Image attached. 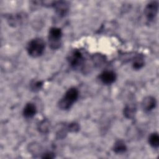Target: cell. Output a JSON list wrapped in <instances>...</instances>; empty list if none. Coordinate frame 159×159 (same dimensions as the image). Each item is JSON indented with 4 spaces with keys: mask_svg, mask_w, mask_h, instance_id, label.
<instances>
[{
    "mask_svg": "<svg viewBox=\"0 0 159 159\" xmlns=\"http://www.w3.org/2000/svg\"><path fill=\"white\" fill-rule=\"evenodd\" d=\"M54 157H55V155H53V153H51V152L46 153L42 157L43 158H53Z\"/></svg>",
    "mask_w": 159,
    "mask_h": 159,
    "instance_id": "cell-18",
    "label": "cell"
},
{
    "mask_svg": "<svg viewBox=\"0 0 159 159\" xmlns=\"http://www.w3.org/2000/svg\"><path fill=\"white\" fill-rule=\"evenodd\" d=\"M144 65V61L143 60L142 57H136L134 61H133V63H132V66L133 68L135 70H139Z\"/></svg>",
    "mask_w": 159,
    "mask_h": 159,
    "instance_id": "cell-14",
    "label": "cell"
},
{
    "mask_svg": "<svg viewBox=\"0 0 159 159\" xmlns=\"http://www.w3.org/2000/svg\"><path fill=\"white\" fill-rule=\"evenodd\" d=\"M135 108L134 106L130 105L127 106L124 110V114L125 116L129 119L133 117L135 115Z\"/></svg>",
    "mask_w": 159,
    "mask_h": 159,
    "instance_id": "cell-13",
    "label": "cell"
},
{
    "mask_svg": "<svg viewBox=\"0 0 159 159\" xmlns=\"http://www.w3.org/2000/svg\"><path fill=\"white\" fill-rule=\"evenodd\" d=\"M43 83L41 81H34L30 84V88L32 91H37L42 87Z\"/></svg>",
    "mask_w": 159,
    "mask_h": 159,
    "instance_id": "cell-15",
    "label": "cell"
},
{
    "mask_svg": "<svg viewBox=\"0 0 159 159\" xmlns=\"http://www.w3.org/2000/svg\"><path fill=\"white\" fill-rule=\"evenodd\" d=\"M37 112L36 106L31 102L27 103L23 109V115L26 118H31L34 117Z\"/></svg>",
    "mask_w": 159,
    "mask_h": 159,
    "instance_id": "cell-10",
    "label": "cell"
},
{
    "mask_svg": "<svg viewBox=\"0 0 159 159\" xmlns=\"http://www.w3.org/2000/svg\"><path fill=\"white\" fill-rule=\"evenodd\" d=\"M26 19V16L25 14L19 13L15 15L10 16L8 18V22L11 25L16 27L22 24L24 20Z\"/></svg>",
    "mask_w": 159,
    "mask_h": 159,
    "instance_id": "cell-8",
    "label": "cell"
},
{
    "mask_svg": "<svg viewBox=\"0 0 159 159\" xmlns=\"http://www.w3.org/2000/svg\"><path fill=\"white\" fill-rule=\"evenodd\" d=\"M67 129L70 132H76L79 130V126L76 123H71L70 124H69Z\"/></svg>",
    "mask_w": 159,
    "mask_h": 159,
    "instance_id": "cell-17",
    "label": "cell"
},
{
    "mask_svg": "<svg viewBox=\"0 0 159 159\" xmlns=\"http://www.w3.org/2000/svg\"><path fill=\"white\" fill-rule=\"evenodd\" d=\"M99 78L103 83L110 84L115 81L116 79V75L112 71L106 70L101 73Z\"/></svg>",
    "mask_w": 159,
    "mask_h": 159,
    "instance_id": "cell-7",
    "label": "cell"
},
{
    "mask_svg": "<svg viewBox=\"0 0 159 159\" xmlns=\"http://www.w3.org/2000/svg\"><path fill=\"white\" fill-rule=\"evenodd\" d=\"M113 150L117 153H121L127 150V147L122 140H118L115 143Z\"/></svg>",
    "mask_w": 159,
    "mask_h": 159,
    "instance_id": "cell-11",
    "label": "cell"
},
{
    "mask_svg": "<svg viewBox=\"0 0 159 159\" xmlns=\"http://www.w3.org/2000/svg\"><path fill=\"white\" fill-rule=\"evenodd\" d=\"M148 142L152 147L158 148L159 146V135L158 133L152 134L148 138Z\"/></svg>",
    "mask_w": 159,
    "mask_h": 159,
    "instance_id": "cell-12",
    "label": "cell"
},
{
    "mask_svg": "<svg viewBox=\"0 0 159 159\" xmlns=\"http://www.w3.org/2000/svg\"><path fill=\"white\" fill-rule=\"evenodd\" d=\"M157 104V101L155 98L152 96H147L142 101V106L144 111H150L153 109Z\"/></svg>",
    "mask_w": 159,
    "mask_h": 159,
    "instance_id": "cell-9",
    "label": "cell"
},
{
    "mask_svg": "<svg viewBox=\"0 0 159 159\" xmlns=\"http://www.w3.org/2000/svg\"><path fill=\"white\" fill-rule=\"evenodd\" d=\"M79 92L76 88H70L59 101L58 107L63 110L70 109L73 104L77 100Z\"/></svg>",
    "mask_w": 159,
    "mask_h": 159,
    "instance_id": "cell-1",
    "label": "cell"
},
{
    "mask_svg": "<svg viewBox=\"0 0 159 159\" xmlns=\"http://www.w3.org/2000/svg\"><path fill=\"white\" fill-rule=\"evenodd\" d=\"M158 9V2L157 1H152L145 7L144 13L148 20L152 21L157 16Z\"/></svg>",
    "mask_w": 159,
    "mask_h": 159,
    "instance_id": "cell-5",
    "label": "cell"
},
{
    "mask_svg": "<svg viewBox=\"0 0 159 159\" xmlns=\"http://www.w3.org/2000/svg\"><path fill=\"white\" fill-rule=\"evenodd\" d=\"M68 61L71 66L74 68L80 67L84 61V57L79 50L73 51L68 57Z\"/></svg>",
    "mask_w": 159,
    "mask_h": 159,
    "instance_id": "cell-4",
    "label": "cell"
},
{
    "mask_svg": "<svg viewBox=\"0 0 159 159\" xmlns=\"http://www.w3.org/2000/svg\"><path fill=\"white\" fill-rule=\"evenodd\" d=\"M52 6H53L56 12L60 17L65 16L67 14L69 9L68 4L66 1H53Z\"/></svg>",
    "mask_w": 159,
    "mask_h": 159,
    "instance_id": "cell-6",
    "label": "cell"
},
{
    "mask_svg": "<svg viewBox=\"0 0 159 159\" xmlns=\"http://www.w3.org/2000/svg\"><path fill=\"white\" fill-rule=\"evenodd\" d=\"M48 122L47 120L42 121L39 125V129L41 132H46L48 130Z\"/></svg>",
    "mask_w": 159,
    "mask_h": 159,
    "instance_id": "cell-16",
    "label": "cell"
},
{
    "mask_svg": "<svg viewBox=\"0 0 159 159\" xmlns=\"http://www.w3.org/2000/svg\"><path fill=\"white\" fill-rule=\"evenodd\" d=\"M45 44L40 38H35L31 40L27 47L28 54L34 58L38 57L42 55L44 52Z\"/></svg>",
    "mask_w": 159,
    "mask_h": 159,
    "instance_id": "cell-2",
    "label": "cell"
},
{
    "mask_svg": "<svg viewBox=\"0 0 159 159\" xmlns=\"http://www.w3.org/2000/svg\"><path fill=\"white\" fill-rule=\"evenodd\" d=\"M62 32L61 29L58 27H52L48 32L49 45L52 49H57L60 47Z\"/></svg>",
    "mask_w": 159,
    "mask_h": 159,
    "instance_id": "cell-3",
    "label": "cell"
}]
</instances>
